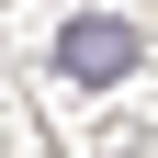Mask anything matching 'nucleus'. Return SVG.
I'll return each mask as SVG.
<instances>
[{"mask_svg":"<svg viewBox=\"0 0 158 158\" xmlns=\"http://www.w3.org/2000/svg\"><path fill=\"white\" fill-rule=\"evenodd\" d=\"M135 56H147V34H135L124 11H79V23H56V68H68V79H124Z\"/></svg>","mask_w":158,"mask_h":158,"instance_id":"1","label":"nucleus"}]
</instances>
